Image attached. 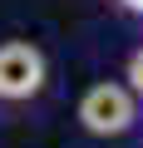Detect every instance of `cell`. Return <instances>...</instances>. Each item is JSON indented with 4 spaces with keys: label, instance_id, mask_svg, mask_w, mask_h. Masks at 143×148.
<instances>
[{
    "label": "cell",
    "instance_id": "277c9868",
    "mask_svg": "<svg viewBox=\"0 0 143 148\" xmlns=\"http://www.w3.org/2000/svg\"><path fill=\"white\" fill-rule=\"evenodd\" d=\"M123 10H133V15H143V0H118Z\"/></svg>",
    "mask_w": 143,
    "mask_h": 148
},
{
    "label": "cell",
    "instance_id": "7a4b0ae2",
    "mask_svg": "<svg viewBox=\"0 0 143 148\" xmlns=\"http://www.w3.org/2000/svg\"><path fill=\"white\" fill-rule=\"evenodd\" d=\"M44 89V54L30 40H5L0 45V99L20 104Z\"/></svg>",
    "mask_w": 143,
    "mask_h": 148
},
{
    "label": "cell",
    "instance_id": "6da1fadb",
    "mask_svg": "<svg viewBox=\"0 0 143 148\" xmlns=\"http://www.w3.org/2000/svg\"><path fill=\"white\" fill-rule=\"evenodd\" d=\"M133 94H128V84H89L84 89V99H79V123L94 133V138H118V133H128L133 128Z\"/></svg>",
    "mask_w": 143,
    "mask_h": 148
},
{
    "label": "cell",
    "instance_id": "3957f363",
    "mask_svg": "<svg viewBox=\"0 0 143 148\" xmlns=\"http://www.w3.org/2000/svg\"><path fill=\"white\" fill-rule=\"evenodd\" d=\"M128 94H143V49L128 54Z\"/></svg>",
    "mask_w": 143,
    "mask_h": 148
}]
</instances>
